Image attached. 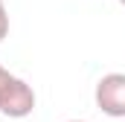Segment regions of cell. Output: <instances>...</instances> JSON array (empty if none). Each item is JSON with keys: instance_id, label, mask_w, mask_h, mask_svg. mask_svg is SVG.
<instances>
[{"instance_id": "2", "label": "cell", "mask_w": 125, "mask_h": 122, "mask_svg": "<svg viewBox=\"0 0 125 122\" xmlns=\"http://www.w3.org/2000/svg\"><path fill=\"white\" fill-rule=\"evenodd\" d=\"M96 108L114 119L125 116V73H108L96 81Z\"/></svg>"}, {"instance_id": "5", "label": "cell", "mask_w": 125, "mask_h": 122, "mask_svg": "<svg viewBox=\"0 0 125 122\" xmlns=\"http://www.w3.org/2000/svg\"><path fill=\"white\" fill-rule=\"evenodd\" d=\"M67 122H84V119H67Z\"/></svg>"}, {"instance_id": "3", "label": "cell", "mask_w": 125, "mask_h": 122, "mask_svg": "<svg viewBox=\"0 0 125 122\" xmlns=\"http://www.w3.org/2000/svg\"><path fill=\"white\" fill-rule=\"evenodd\" d=\"M9 35V15H6V6H3V0H0V41Z\"/></svg>"}, {"instance_id": "6", "label": "cell", "mask_w": 125, "mask_h": 122, "mask_svg": "<svg viewBox=\"0 0 125 122\" xmlns=\"http://www.w3.org/2000/svg\"><path fill=\"white\" fill-rule=\"evenodd\" d=\"M119 3H125V0H119Z\"/></svg>"}, {"instance_id": "1", "label": "cell", "mask_w": 125, "mask_h": 122, "mask_svg": "<svg viewBox=\"0 0 125 122\" xmlns=\"http://www.w3.org/2000/svg\"><path fill=\"white\" fill-rule=\"evenodd\" d=\"M32 111H35V90L23 79L12 76L9 84L0 93V113L9 116V119H23V116H29Z\"/></svg>"}, {"instance_id": "4", "label": "cell", "mask_w": 125, "mask_h": 122, "mask_svg": "<svg viewBox=\"0 0 125 122\" xmlns=\"http://www.w3.org/2000/svg\"><path fill=\"white\" fill-rule=\"evenodd\" d=\"M9 79H12V73L0 64V93H3V87H6V84H9Z\"/></svg>"}]
</instances>
